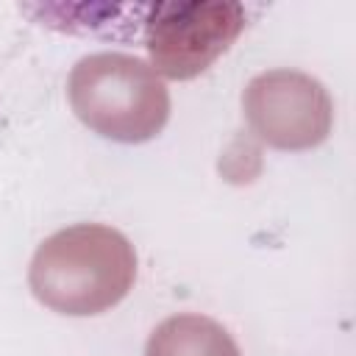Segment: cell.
Masks as SVG:
<instances>
[{"label": "cell", "mask_w": 356, "mask_h": 356, "mask_svg": "<svg viewBox=\"0 0 356 356\" xmlns=\"http://www.w3.org/2000/svg\"><path fill=\"white\" fill-rule=\"evenodd\" d=\"M67 97L75 117L103 139L139 145L159 136L170 120V89L142 58L92 53L75 61Z\"/></svg>", "instance_id": "cell-2"}, {"label": "cell", "mask_w": 356, "mask_h": 356, "mask_svg": "<svg viewBox=\"0 0 356 356\" xmlns=\"http://www.w3.org/2000/svg\"><path fill=\"white\" fill-rule=\"evenodd\" d=\"M145 356H242L239 345L217 320L195 312L161 320L145 345Z\"/></svg>", "instance_id": "cell-5"}, {"label": "cell", "mask_w": 356, "mask_h": 356, "mask_svg": "<svg viewBox=\"0 0 356 356\" xmlns=\"http://www.w3.org/2000/svg\"><path fill=\"white\" fill-rule=\"evenodd\" d=\"M134 281V245L103 222H78L50 234L28 267L33 298L67 317H92L114 309Z\"/></svg>", "instance_id": "cell-1"}, {"label": "cell", "mask_w": 356, "mask_h": 356, "mask_svg": "<svg viewBox=\"0 0 356 356\" xmlns=\"http://www.w3.org/2000/svg\"><path fill=\"white\" fill-rule=\"evenodd\" d=\"M142 11L150 67L172 81L206 72L248 25V11L239 3H156Z\"/></svg>", "instance_id": "cell-3"}, {"label": "cell", "mask_w": 356, "mask_h": 356, "mask_svg": "<svg viewBox=\"0 0 356 356\" xmlns=\"http://www.w3.org/2000/svg\"><path fill=\"white\" fill-rule=\"evenodd\" d=\"M242 111L259 142L275 150H312L334 125L328 89L300 70H267L248 81Z\"/></svg>", "instance_id": "cell-4"}]
</instances>
